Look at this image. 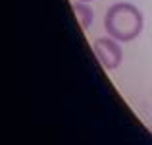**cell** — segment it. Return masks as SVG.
I'll return each instance as SVG.
<instances>
[{"label":"cell","mask_w":152,"mask_h":145,"mask_svg":"<svg viewBox=\"0 0 152 145\" xmlns=\"http://www.w3.org/2000/svg\"><path fill=\"white\" fill-rule=\"evenodd\" d=\"M93 52L96 56V60L100 62L102 68H106L108 72H114L121 66L123 62V50L119 41L112 39L110 35L108 37H100L93 43Z\"/></svg>","instance_id":"7a4b0ae2"},{"label":"cell","mask_w":152,"mask_h":145,"mask_svg":"<svg viewBox=\"0 0 152 145\" xmlns=\"http://www.w3.org/2000/svg\"><path fill=\"white\" fill-rule=\"evenodd\" d=\"M145 16L131 2H115L104 16V29L119 43H131L142 33Z\"/></svg>","instance_id":"6da1fadb"},{"label":"cell","mask_w":152,"mask_h":145,"mask_svg":"<svg viewBox=\"0 0 152 145\" xmlns=\"http://www.w3.org/2000/svg\"><path fill=\"white\" fill-rule=\"evenodd\" d=\"M73 12H75V16H77V21L81 23V29L83 31L91 29V25H93V21H94V12H93V8L89 6V2H79V0H75Z\"/></svg>","instance_id":"3957f363"},{"label":"cell","mask_w":152,"mask_h":145,"mask_svg":"<svg viewBox=\"0 0 152 145\" xmlns=\"http://www.w3.org/2000/svg\"><path fill=\"white\" fill-rule=\"evenodd\" d=\"M79 2H91V0H79Z\"/></svg>","instance_id":"277c9868"}]
</instances>
